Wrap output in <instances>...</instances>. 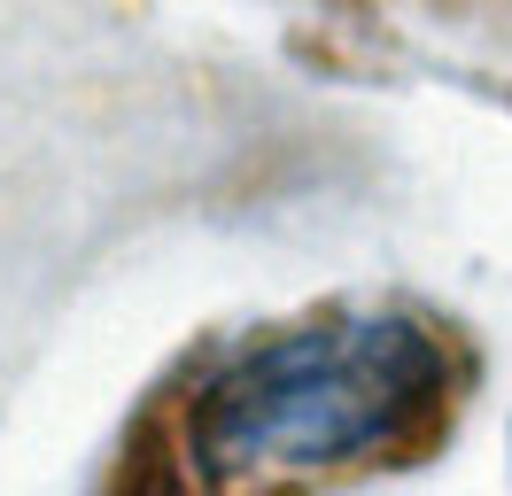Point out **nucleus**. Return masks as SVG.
<instances>
[{
    "instance_id": "obj_1",
    "label": "nucleus",
    "mask_w": 512,
    "mask_h": 496,
    "mask_svg": "<svg viewBox=\"0 0 512 496\" xmlns=\"http://www.w3.org/2000/svg\"><path fill=\"white\" fill-rule=\"evenodd\" d=\"M481 349L419 303H319L202 334L117 427L94 496H334L443 458Z\"/></svg>"
}]
</instances>
